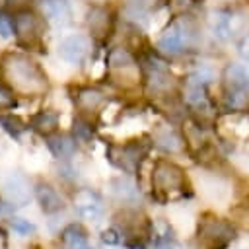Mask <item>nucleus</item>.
<instances>
[{
  "label": "nucleus",
  "instance_id": "f257e3e1",
  "mask_svg": "<svg viewBox=\"0 0 249 249\" xmlns=\"http://www.w3.org/2000/svg\"><path fill=\"white\" fill-rule=\"evenodd\" d=\"M2 74L8 86L23 95H41L49 89V80L43 68L27 54L10 53L2 60Z\"/></svg>",
  "mask_w": 249,
  "mask_h": 249
},
{
  "label": "nucleus",
  "instance_id": "f03ea898",
  "mask_svg": "<svg viewBox=\"0 0 249 249\" xmlns=\"http://www.w3.org/2000/svg\"><path fill=\"white\" fill-rule=\"evenodd\" d=\"M198 25L187 12L177 16L158 37L156 49L161 56H181L191 51L198 41Z\"/></svg>",
  "mask_w": 249,
  "mask_h": 249
},
{
  "label": "nucleus",
  "instance_id": "7ed1b4c3",
  "mask_svg": "<svg viewBox=\"0 0 249 249\" xmlns=\"http://www.w3.org/2000/svg\"><path fill=\"white\" fill-rule=\"evenodd\" d=\"M187 187V175L183 167L169 160H158L152 167V193L158 200L183 196Z\"/></svg>",
  "mask_w": 249,
  "mask_h": 249
},
{
  "label": "nucleus",
  "instance_id": "20e7f679",
  "mask_svg": "<svg viewBox=\"0 0 249 249\" xmlns=\"http://www.w3.org/2000/svg\"><path fill=\"white\" fill-rule=\"evenodd\" d=\"M107 76L111 84L119 88H134L142 80V64L136 60V56L124 49V47H115L107 54Z\"/></svg>",
  "mask_w": 249,
  "mask_h": 249
},
{
  "label": "nucleus",
  "instance_id": "39448f33",
  "mask_svg": "<svg viewBox=\"0 0 249 249\" xmlns=\"http://www.w3.org/2000/svg\"><path fill=\"white\" fill-rule=\"evenodd\" d=\"M142 80L146 89L156 97H173L175 93V78L167 66V62L158 54H148L142 58Z\"/></svg>",
  "mask_w": 249,
  "mask_h": 249
},
{
  "label": "nucleus",
  "instance_id": "423d86ee",
  "mask_svg": "<svg viewBox=\"0 0 249 249\" xmlns=\"http://www.w3.org/2000/svg\"><path fill=\"white\" fill-rule=\"evenodd\" d=\"M245 14L235 6H226L214 10L210 16V35L214 41L226 45L231 41H237L245 31Z\"/></svg>",
  "mask_w": 249,
  "mask_h": 249
},
{
  "label": "nucleus",
  "instance_id": "0eeeda50",
  "mask_svg": "<svg viewBox=\"0 0 249 249\" xmlns=\"http://www.w3.org/2000/svg\"><path fill=\"white\" fill-rule=\"evenodd\" d=\"M152 142L148 140H126L123 144H109L107 146V160L121 169L123 173H136L140 169L142 160L148 156Z\"/></svg>",
  "mask_w": 249,
  "mask_h": 249
},
{
  "label": "nucleus",
  "instance_id": "6e6552de",
  "mask_svg": "<svg viewBox=\"0 0 249 249\" xmlns=\"http://www.w3.org/2000/svg\"><path fill=\"white\" fill-rule=\"evenodd\" d=\"M235 239V228L218 216L206 214L198 222V241L206 249H226Z\"/></svg>",
  "mask_w": 249,
  "mask_h": 249
},
{
  "label": "nucleus",
  "instance_id": "1a4fd4ad",
  "mask_svg": "<svg viewBox=\"0 0 249 249\" xmlns=\"http://www.w3.org/2000/svg\"><path fill=\"white\" fill-rule=\"evenodd\" d=\"M152 144L167 154H179L185 150L187 142H185V136L173 126V124H167V123H160L154 126L152 130Z\"/></svg>",
  "mask_w": 249,
  "mask_h": 249
},
{
  "label": "nucleus",
  "instance_id": "9d476101",
  "mask_svg": "<svg viewBox=\"0 0 249 249\" xmlns=\"http://www.w3.org/2000/svg\"><path fill=\"white\" fill-rule=\"evenodd\" d=\"M74 210L84 220H99L103 216V200L101 196L91 189H80L76 191L74 198Z\"/></svg>",
  "mask_w": 249,
  "mask_h": 249
},
{
  "label": "nucleus",
  "instance_id": "9b49d317",
  "mask_svg": "<svg viewBox=\"0 0 249 249\" xmlns=\"http://www.w3.org/2000/svg\"><path fill=\"white\" fill-rule=\"evenodd\" d=\"M91 51V39L88 35H70L58 45V54L70 64H82Z\"/></svg>",
  "mask_w": 249,
  "mask_h": 249
},
{
  "label": "nucleus",
  "instance_id": "f8f14e48",
  "mask_svg": "<svg viewBox=\"0 0 249 249\" xmlns=\"http://www.w3.org/2000/svg\"><path fill=\"white\" fill-rule=\"evenodd\" d=\"M14 35L19 43H35L41 37V21L39 18L29 10H19L14 18Z\"/></svg>",
  "mask_w": 249,
  "mask_h": 249
},
{
  "label": "nucleus",
  "instance_id": "ddd939ff",
  "mask_svg": "<svg viewBox=\"0 0 249 249\" xmlns=\"http://www.w3.org/2000/svg\"><path fill=\"white\" fill-rule=\"evenodd\" d=\"M4 193H6V198L12 206H25L31 200L29 179L19 171L10 173L4 181Z\"/></svg>",
  "mask_w": 249,
  "mask_h": 249
},
{
  "label": "nucleus",
  "instance_id": "4468645a",
  "mask_svg": "<svg viewBox=\"0 0 249 249\" xmlns=\"http://www.w3.org/2000/svg\"><path fill=\"white\" fill-rule=\"evenodd\" d=\"M74 101H76V105H78V109H80L82 115H95L105 105L107 97L97 88H80L76 91Z\"/></svg>",
  "mask_w": 249,
  "mask_h": 249
},
{
  "label": "nucleus",
  "instance_id": "2eb2a0df",
  "mask_svg": "<svg viewBox=\"0 0 249 249\" xmlns=\"http://www.w3.org/2000/svg\"><path fill=\"white\" fill-rule=\"evenodd\" d=\"M222 89H249L247 68L237 62H228L222 70Z\"/></svg>",
  "mask_w": 249,
  "mask_h": 249
},
{
  "label": "nucleus",
  "instance_id": "dca6fc26",
  "mask_svg": "<svg viewBox=\"0 0 249 249\" xmlns=\"http://www.w3.org/2000/svg\"><path fill=\"white\" fill-rule=\"evenodd\" d=\"M165 2L167 0H124V14L134 21H144L152 12H158Z\"/></svg>",
  "mask_w": 249,
  "mask_h": 249
},
{
  "label": "nucleus",
  "instance_id": "f3484780",
  "mask_svg": "<svg viewBox=\"0 0 249 249\" xmlns=\"http://www.w3.org/2000/svg\"><path fill=\"white\" fill-rule=\"evenodd\" d=\"M35 196H37V200L41 204V210L45 214H54V212L62 210V206H64L60 195L49 183H39L37 189H35Z\"/></svg>",
  "mask_w": 249,
  "mask_h": 249
},
{
  "label": "nucleus",
  "instance_id": "a211bd4d",
  "mask_svg": "<svg viewBox=\"0 0 249 249\" xmlns=\"http://www.w3.org/2000/svg\"><path fill=\"white\" fill-rule=\"evenodd\" d=\"M60 241L66 249H91L88 233L80 224H68L60 233Z\"/></svg>",
  "mask_w": 249,
  "mask_h": 249
},
{
  "label": "nucleus",
  "instance_id": "6ab92c4d",
  "mask_svg": "<svg viewBox=\"0 0 249 249\" xmlns=\"http://www.w3.org/2000/svg\"><path fill=\"white\" fill-rule=\"evenodd\" d=\"M88 25H89V31L97 37H105L111 29V14L107 8H101V6H93L89 12H88Z\"/></svg>",
  "mask_w": 249,
  "mask_h": 249
},
{
  "label": "nucleus",
  "instance_id": "aec40b11",
  "mask_svg": "<svg viewBox=\"0 0 249 249\" xmlns=\"http://www.w3.org/2000/svg\"><path fill=\"white\" fill-rule=\"evenodd\" d=\"M43 12H45L47 19L56 25H66L72 19V10H70L68 2H64V0H45Z\"/></svg>",
  "mask_w": 249,
  "mask_h": 249
},
{
  "label": "nucleus",
  "instance_id": "412c9836",
  "mask_svg": "<svg viewBox=\"0 0 249 249\" xmlns=\"http://www.w3.org/2000/svg\"><path fill=\"white\" fill-rule=\"evenodd\" d=\"M29 124H31V128L37 130L39 134L51 136V134H54L56 128H58V113H54V111H51V109L39 111L37 115H33V119H31Z\"/></svg>",
  "mask_w": 249,
  "mask_h": 249
},
{
  "label": "nucleus",
  "instance_id": "4be33fe9",
  "mask_svg": "<svg viewBox=\"0 0 249 249\" xmlns=\"http://www.w3.org/2000/svg\"><path fill=\"white\" fill-rule=\"evenodd\" d=\"M47 146L56 158H70L76 152V138L68 134H51L47 136Z\"/></svg>",
  "mask_w": 249,
  "mask_h": 249
},
{
  "label": "nucleus",
  "instance_id": "5701e85b",
  "mask_svg": "<svg viewBox=\"0 0 249 249\" xmlns=\"http://www.w3.org/2000/svg\"><path fill=\"white\" fill-rule=\"evenodd\" d=\"M111 191H113L115 196H119L124 202H132V200H136L140 196L136 185L128 177H117V179H113L111 181Z\"/></svg>",
  "mask_w": 249,
  "mask_h": 249
},
{
  "label": "nucleus",
  "instance_id": "b1692460",
  "mask_svg": "<svg viewBox=\"0 0 249 249\" xmlns=\"http://www.w3.org/2000/svg\"><path fill=\"white\" fill-rule=\"evenodd\" d=\"M93 134V126L89 123V119H86L84 115L74 119V138L76 140H89Z\"/></svg>",
  "mask_w": 249,
  "mask_h": 249
},
{
  "label": "nucleus",
  "instance_id": "393cba45",
  "mask_svg": "<svg viewBox=\"0 0 249 249\" xmlns=\"http://www.w3.org/2000/svg\"><path fill=\"white\" fill-rule=\"evenodd\" d=\"M0 124H2L12 136H16V138L25 130V123H23L19 117H16V115H0Z\"/></svg>",
  "mask_w": 249,
  "mask_h": 249
},
{
  "label": "nucleus",
  "instance_id": "a878e982",
  "mask_svg": "<svg viewBox=\"0 0 249 249\" xmlns=\"http://www.w3.org/2000/svg\"><path fill=\"white\" fill-rule=\"evenodd\" d=\"M16 105V97H14V89L10 86H6L4 82H0V111L12 109Z\"/></svg>",
  "mask_w": 249,
  "mask_h": 249
},
{
  "label": "nucleus",
  "instance_id": "bb28decb",
  "mask_svg": "<svg viewBox=\"0 0 249 249\" xmlns=\"http://www.w3.org/2000/svg\"><path fill=\"white\" fill-rule=\"evenodd\" d=\"M235 53H237V56H239L243 62L249 64V31L243 33V35L235 41Z\"/></svg>",
  "mask_w": 249,
  "mask_h": 249
},
{
  "label": "nucleus",
  "instance_id": "cd10ccee",
  "mask_svg": "<svg viewBox=\"0 0 249 249\" xmlns=\"http://www.w3.org/2000/svg\"><path fill=\"white\" fill-rule=\"evenodd\" d=\"M10 226H12L14 231H18V233H21V235H27V233L35 231V226H33L29 220H23V218H12V220H10Z\"/></svg>",
  "mask_w": 249,
  "mask_h": 249
},
{
  "label": "nucleus",
  "instance_id": "c85d7f7f",
  "mask_svg": "<svg viewBox=\"0 0 249 249\" xmlns=\"http://www.w3.org/2000/svg\"><path fill=\"white\" fill-rule=\"evenodd\" d=\"M16 31H14V19L10 16H6L4 12H0V35L2 37H12Z\"/></svg>",
  "mask_w": 249,
  "mask_h": 249
},
{
  "label": "nucleus",
  "instance_id": "c756f323",
  "mask_svg": "<svg viewBox=\"0 0 249 249\" xmlns=\"http://www.w3.org/2000/svg\"><path fill=\"white\" fill-rule=\"evenodd\" d=\"M121 239H123V235H121V231H119V230H115V228L105 230V231L101 233V241H103V243H107V245H119V243H121Z\"/></svg>",
  "mask_w": 249,
  "mask_h": 249
}]
</instances>
